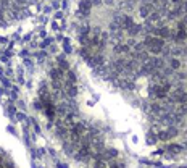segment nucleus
I'll use <instances>...</instances> for the list:
<instances>
[{
  "label": "nucleus",
  "instance_id": "1",
  "mask_svg": "<svg viewBox=\"0 0 187 168\" xmlns=\"http://www.w3.org/2000/svg\"><path fill=\"white\" fill-rule=\"evenodd\" d=\"M169 102H171V104H176V102H179V104H187V92L182 91L181 87H178L176 91L171 92Z\"/></svg>",
  "mask_w": 187,
  "mask_h": 168
},
{
  "label": "nucleus",
  "instance_id": "2",
  "mask_svg": "<svg viewBox=\"0 0 187 168\" xmlns=\"http://www.w3.org/2000/svg\"><path fill=\"white\" fill-rule=\"evenodd\" d=\"M150 95H152V97L160 99V100H163V99L168 97V95H166V92L163 91L161 84H153V86H152V87H150Z\"/></svg>",
  "mask_w": 187,
  "mask_h": 168
},
{
  "label": "nucleus",
  "instance_id": "3",
  "mask_svg": "<svg viewBox=\"0 0 187 168\" xmlns=\"http://www.w3.org/2000/svg\"><path fill=\"white\" fill-rule=\"evenodd\" d=\"M153 10H155V5L152 2L145 3L144 6H140V16H142V18H148V16L153 13Z\"/></svg>",
  "mask_w": 187,
  "mask_h": 168
},
{
  "label": "nucleus",
  "instance_id": "4",
  "mask_svg": "<svg viewBox=\"0 0 187 168\" xmlns=\"http://www.w3.org/2000/svg\"><path fill=\"white\" fill-rule=\"evenodd\" d=\"M63 73H64V71H63L60 66L52 68V71H50V76H52V81H60V83H64V81H63Z\"/></svg>",
  "mask_w": 187,
  "mask_h": 168
},
{
  "label": "nucleus",
  "instance_id": "5",
  "mask_svg": "<svg viewBox=\"0 0 187 168\" xmlns=\"http://www.w3.org/2000/svg\"><path fill=\"white\" fill-rule=\"evenodd\" d=\"M150 63L152 66H153V70H161V68H165V61H163V58H158V57H150Z\"/></svg>",
  "mask_w": 187,
  "mask_h": 168
},
{
  "label": "nucleus",
  "instance_id": "6",
  "mask_svg": "<svg viewBox=\"0 0 187 168\" xmlns=\"http://www.w3.org/2000/svg\"><path fill=\"white\" fill-rule=\"evenodd\" d=\"M115 53H131V47L128 44H118L115 45Z\"/></svg>",
  "mask_w": 187,
  "mask_h": 168
},
{
  "label": "nucleus",
  "instance_id": "7",
  "mask_svg": "<svg viewBox=\"0 0 187 168\" xmlns=\"http://www.w3.org/2000/svg\"><path fill=\"white\" fill-rule=\"evenodd\" d=\"M90 5H92V2H90V0H82V2L79 3L81 13H82V15H87V13H89V10H90Z\"/></svg>",
  "mask_w": 187,
  "mask_h": 168
},
{
  "label": "nucleus",
  "instance_id": "8",
  "mask_svg": "<svg viewBox=\"0 0 187 168\" xmlns=\"http://www.w3.org/2000/svg\"><path fill=\"white\" fill-rule=\"evenodd\" d=\"M186 37H187L186 29H178V31H176V34L173 36V39H174L176 42H182V40H186Z\"/></svg>",
  "mask_w": 187,
  "mask_h": 168
},
{
  "label": "nucleus",
  "instance_id": "9",
  "mask_svg": "<svg viewBox=\"0 0 187 168\" xmlns=\"http://www.w3.org/2000/svg\"><path fill=\"white\" fill-rule=\"evenodd\" d=\"M169 68H171V70H179V68H181V61L178 60V58H171V60H169Z\"/></svg>",
  "mask_w": 187,
  "mask_h": 168
},
{
  "label": "nucleus",
  "instance_id": "10",
  "mask_svg": "<svg viewBox=\"0 0 187 168\" xmlns=\"http://www.w3.org/2000/svg\"><path fill=\"white\" fill-rule=\"evenodd\" d=\"M128 31H129V36H137V34L140 32V26H139V25H135V23H134V25H132Z\"/></svg>",
  "mask_w": 187,
  "mask_h": 168
},
{
  "label": "nucleus",
  "instance_id": "11",
  "mask_svg": "<svg viewBox=\"0 0 187 168\" xmlns=\"http://www.w3.org/2000/svg\"><path fill=\"white\" fill-rule=\"evenodd\" d=\"M144 49H145L144 42H135L134 45H132V52H144Z\"/></svg>",
  "mask_w": 187,
  "mask_h": 168
},
{
  "label": "nucleus",
  "instance_id": "12",
  "mask_svg": "<svg viewBox=\"0 0 187 168\" xmlns=\"http://www.w3.org/2000/svg\"><path fill=\"white\" fill-rule=\"evenodd\" d=\"M58 66L62 68L63 71H68V70H69V65H68L66 61H64V58H63V57H58Z\"/></svg>",
  "mask_w": 187,
  "mask_h": 168
},
{
  "label": "nucleus",
  "instance_id": "13",
  "mask_svg": "<svg viewBox=\"0 0 187 168\" xmlns=\"http://www.w3.org/2000/svg\"><path fill=\"white\" fill-rule=\"evenodd\" d=\"M94 168H107V160H95Z\"/></svg>",
  "mask_w": 187,
  "mask_h": 168
},
{
  "label": "nucleus",
  "instance_id": "14",
  "mask_svg": "<svg viewBox=\"0 0 187 168\" xmlns=\"http://www.w3.org/2000/svg\"><path fill=\"white\" fill-rule=\"evenodd\" d=\"M66 78H68V83H71V84H76V76H74V73H73V71H69V70H68Z\"/></svg>",
  "mask_w": 187,
  "mask_h": 168
},
{
  "label": "nucleus",
  "instance_id": "15",
  "mask_svg": "<svg viewBox=\"0 0 187 168\" xmlns=\"http://www.w3.org/2000/svg\"><path fill=\"white\" fill-rule=\"evenodd\" d=\"M124 165L120 162V160H113V162H110V168H123Z\"/></svg>",
  "mask_w": 187,
  "mask_h": 168
},
{
  "label": "nucleus",
  "instance_id": "16",
  "mask_svg": "<svg viewBox=\"0 0 187 168\" xmlns=\"http://www.w3.org/2000/svg\"><path fill=\"white\" fill-rule=\"evenodd\" d=\"M168 149H169V152H173V154L181 152V146H171V147H168Z\"/></svg>",
  "mask_w": 187,
  "mask_h": 168
},
{
  "label": "nucleus",
  "instance_id": "17",
  "mask_svg": "<svg viewBox=\"0 0 187 168\" xmlns=\"http://www.w3.org/2000/svg\"><path fill=\"white\" fill-rule=\"evenodd\" d=\"M158 136H160V139H163V141H166V139H169V138H171L168 131H161V133H160Z\"/></svg>",
  "mask_w": 187,
  "mask_h": 168
},
{
  "label": "nucleus",
  "instance_id": "18",
  "mask_svg": "<svg viewBox=\"0 0 187 168\" xmlns=\"http://www.w3.org/2000/svg\"><path fill=\"white\" fill-rule=\"evenodd\" d=\"M168 133H169V136H171V138H174V136L178 134V129H176V128H171V126H169V128H168Z\"/></svg>",
  "mask_w": 187,
  "mask_h": 168
},
{
  "label": "nucleus",
  "instance_id": "19",
  "mask_svg": "<svg viewBox=\"0 0 187 168\" xmlns=\"http://www.w3.org/2000/svg\"><path fill=\"white\" fill-rule=\"evenodd\" d=\"M63 47H64V50H66V52H71V45H69V42H68V40H64V42H63Z\"/></svg>",
  "mask_w": 187,
  "mask_h": 168
},
{
  "label": "nucleus",
  "instance_id": "20",
  "mask_svg": "<svg viewBox=\"0 0 187 168\" xmlns=\"http://www.w3.org/2000/svg\"><path fill=\"white\" fill-rule=\"evenodd\" d=\"M16 120H19V121L24 120V115H23V113H16Z\"/></svg>",
  "mask_w": 187,
  "mask_h": 168
},
{
  "label": "nucleus",
  "instance_id": "21",
  "mask_svg": "<svg viewBox=\"0 0 187 168\" xmlns=\"http://www.w3.org/2000/svg\"><path fill=\"white\" fill-rule=\"evenodd\" d=\"M90 2H92V5H100L103 0H90Z\"/></svg>",
  "mask_w": 187,
  "mask_h": 168
},
{
  "label": "nucleus",
  "instance_id": "22",
  "mask_svg": "<svg viewBox=\"0 0 187 168\" xmlns=\"http://www.w3.org/2000/svg\"><path fill=\"white\" fill-rule=\"evenodd\" d=\"M103 3H105V5H111V3H113V0H103Z\"/></svg>",
  "mask_w": 187,
  "mask_h": 168
},
{
  "label": "nucleus",
  "instance_id": "23",
  "mask_svg": "<svg viewBox=\"0 0 187 168\" xmlns=\"http://www.w3.org/2000/svg\"><path fill=\"white\" fill-rule=\"evenodd\" d=\"M15 2H18V3H24L26 0H15Z\"/></svg>",
  "mask_w": 187,
  "mask_h": 168
}]
</instances>
